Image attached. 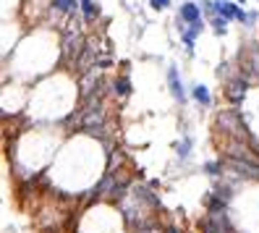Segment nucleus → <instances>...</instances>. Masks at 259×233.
Segmentation results:
<instances>
[{
	"label": "nucleus",
	"mask_w": 259,
	"mask_h": 233,
	"mask_svg": "<svg viewBox=\"0 0 259 233\" xmlns=\"http://www.w3.org/2000/svg\"><path fill=\"white\" fill-rule=\"evenodd\" d=\"M228 165H231L233 170H238V176L243 173V176L259 178V165L251 163V160H246V158H236V154H231V158H228Z\"/></svg>",
	"instance_id": "nucleus-1"
},
{
	"label": "nucleus",
	"mask_w": 259,
	"mask_h": 233,
	"mask_svg": "<svg viewBox=\"0 0 259 233\" xmlns=\"http://www.w3.org/2000/svg\"><path fill=\"white\" fill-rule=\"evenodd\" d=\"M215 11L218 13H223V19L228 21V19H241V21H249V16L243 13L236 3H231V0H225V3H215Z\"/></svg>",
	"instance_id": "nucleus-2"
},
{
	"label": "nucleus",
	"mask_w": 259,
	"mask_h": 233,
	"mask_svg": "<svg viewBox=\"0 0 259 233\" xmlns=\"http://www.w3.org/2000/svg\"><path fill=\"white\" fill-rule=\"evenodd\" d=\"M81 129H84V131H100V129H102V110H100V107L87 110V115H84V121H81Z\"/></svg>",
	"instance_id": "nucleus-3"
},
{
	"label": "nucleus",
	"mask_w": 259,
	"mask_h": 233,
	"mask_svg": "<svg viewBox=\"0 0 259 233\" xmlns=\"http://www.w3.org/2000/svg\"><path fill=\"white\" fill-rule=\"evenodd\" d=\"M181 19H184L186 24H202V11H199V6L184 3V6H181Z\"/></svg>",
	"instance_id": "nucleus-4"
},
{
	"label": "nucleus",
	"mask_w": 259,
	"mask_h": 233,
	"mask_svg": "<svg viewBox=\"0 0 259 233\" xmlns=\"http://www.w3.org/2000/svg\"><path fill=\"white\" fill-rule=\"evenodd\" d=\"M228 95H231L233 100H241L243 95H246V79H236V82H231V87H228Z\"/></svg>",
	"instance_id": "nucleus-5"
},
{
	"label": "nucleus",
	"mask_w": 259,
	"mask_h": 233,
	"mask_svg": "<svg viewBox=\"0 0 259 233\" xmlns=\"http://www.w3.org/2000/svg\"><path fill=\"white\" fill-rule=\"evenodd\" d=\"M167 79H170V87H173V95H176L178 100H184V89H181V82L176 79V68H170V71H167Z\"/></svg>",
	"instance_id": "nucleus-6"
},
{
	"label": "nucleus",
	"mask_w": 259,
	"mask_h": 233,
	"mask_svg": "<svg viewBox=\"0 0 259 233\" xmlns=\"http://www.w3.org/2000/svg\"><path fill=\"white\" fill-rule=\"evenodd\" d=\"M73 6H76V0H53V8H55V11H60V13L71 11Z\"/></svg>",
	"instance_id": "nucleus-7"
},
{
	"label": "nucleus",
	"mask_w": 259,
	"mask_h": 233,
	"mask_svg": "<svg viewBox=\"0 0 259 233\" xmlns=\"http://www.w3.org/2000/svg\"><path fill=\"white\" fill-rule=\"evenodd\" d=\"M194 97L199 100L202 105H209V92H207V87H194Z\"/></svg>",
	"instance_id": "nucleus-8"
},
{
	"label": "nucleus",
	"mask_w": 259,
	"mask_h": 233,
	"mask_svg": "<svg viewBox=\"0 0 259 233\" xmlns=\"http://www.w3.org/2000/svg\"><path fill=\"white\" fill-rule=\"evenodd\" d=\"M81 8H84V16L87 19H92L95 13H97V6L92 3V0H81Z\"/></svg>",
	"instance_id": "nucleus-9"
},
{
	"label": "nucleus",
	"mask_w": 259,
	"mask_h": 233,
	"mask_svg": "<svg viewBox=\"0 0 259 233\" xmlns=\"http://www.w3.org/2000/svg\"><path fill=\"white\" fill-rule=\"evenodd\" d=\"M115 92H118V95H128V92H131L128 79H118V82H115Z\"/></svg>",
	"instance_id": "nucleus-10"
},
{
	"label": "nucleus",
	"mask_w": 259,
	"mask_h": 233,
	"mask_svg": "<svg viewBox=\"0 0 259 233\" xmlns=\"http://www.w3.org/2000/svg\"><path fill=\"white\" fill-rule=\"evenodd\" d=\"M204 170H207L209 176H218L220 170H223V165H220V163H207V165H204Z\"/></svg>",
	"instance_id": "nucleus-11"
},
{
	"label": "nucleus",
	"mask_w": 259,
	"mask_h": 233,
	"mask_svg": "<svg viewBox=\"0 0 259 233\" xmlns=\"http://www.w3.org/2000/svg\"><path fill=\"white\" fill-rule=\"evenodd\" d=\"M212 26H215V32H218V34H223V32H225V26H228V21H225V19H215V21H212Z\"/></svg>",
	"instance_id": "nucleus-12"
},
{
	"label": "nucleus",
	"mask_w": 259,
	"mask_h": 233,
	"mask_svg": "<svg viewBox=\"0 0 259 233\" xmlns=\"http://www.w3.org/2000/svg\"><path fill=\"white\" fill-rule=\"evenodd\" d=\"M189 147H191V139H184V144L178 147V154H181V158H186V154H189Z\"/></svg>",
	"instance_id": "nucleus-13"
},
{
	"label": "nucleus",
	"mask_w": 259,
	"mask_h": 233,
	"mask_svg": "<svg viewBox=\"0 0 259 233\" xmlns=\"http://www.w3.org/2000/svg\"><path fill=\"white\" fill-rule=\"evenodd\" d=\"M149 3H152V8L162 11V8H167V6H170V0H149Z\"/></svg>",
	"instance_id": "nucleus-14"
},
{
	"label": "nucleus",
	"mask_w": 259,
	"mask_h": 233,
	"mask_svg": "<svg viewBox=\"0 0 259 233\" xmlns=\"http://www.w3.org/2000/svg\"><path fill=\"white\" fill-rule=\"evenodd\" d=\"M165 233H181V230H178V228H167Z\"/></svg>",
	"instance_id": "nucleus-15"
},
{
	"label": "nucleus",
	"mask_w": 259,
	"mask_h": 233,
	"mask_svg": "<svg viewBox=\"0 0 259 233\" xmlns=\"http://www.w3.org/2000/svg\"><path fill=\"white\" fill-rule=\"evenodd\" d=\"M241 3H243V0H241Z\"/></svg>",
	"instance_id": "nucleus-16"
}]
</instances>
